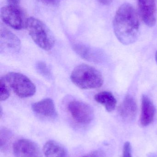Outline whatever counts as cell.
<instances>
[{"label": "cell", "mask_w": 157, "mask_h": 157, "mask_svg": "<svg viewBox=\"0 0 157 157\" xmlns=\"http://www.w3.org/2000/svg\"><path fill=\"white\" fill-rule=\"evenodd\" d=\"M137 1L139 13L144 23L148 26H154L156 21V8L155 0Z\"/></svg>", "instance_id": "obj_8"}, {"label": "cell", "mask_w": 157, "mask_h": 157, "mask_svg": "<svg viewBox=\"0 0 157 157\" xmlns=\"http://www.w3.org/2000/svg\"><path fill=\"white\" fill-rule=\"evenodd\" d=\"M0 100L3 101L7 99L10 96V92L6 85V82L4 78H1L0 83Z\"/></svg>", "instance_id": "obj_17"}, {"label": "cell", "mask_w": 157, "mask_h": 157, "mask_svg": "<svg viewBox=\"0 0 157 157\" xmlns=\"http://www.w3.org/2000/svg\"><path fill=\"white\" fill-rule=\"evenodd\" d=\"M67 109L73 119L81 124H88L94 118V111L92 107L79 101H70L67 105Z\"/></svg>", "instance_id": "obj_6"}, {"label": "cell", "mask_w": 157, "mask_h": 157, "mask_svg": "<svg viewBox=\"0 0 157 157\" xmlns=\"http://www.w3.org/2000/svg\"><path fill=\"white\" fill-rule=\"evenodd\" d=\"M98 1L102 4L108 5L111 3L113 0H98Z\"/></svg>", "instance_id": "obj_23"}, {"label": "cell", "mask_w": 157, "mask_h": 157, "mask_svg": "<svg viewBox=\"0 0 157 157\" xmlns=\"http://www.w3.org/2000/svg\"><path fill=\"white\" fill-rule=\"evenodd\" d=\"M95 100L105 107L107 111L111 112L115 109L117 100L111 92L104 91L99 92L94 97Z\"/></svg>", "instance_id": "obj_14"}, {"label": "cell", "mask_w": 157, "mask_h": 157, "mask_svg": "<svg viewBox=\"0 0 157 157\" xmlns=\"http://www.w3.org/2000/svg\"><path fill=\"white\" fill-rule=\"evenodd\" d=\"M32 109L37 114L44 117L54 118L57 115L54 102L49 98L33 103Z\"/></svg>", "instance_id": "obj_11"}, {"label": "cell", "mask_w": 157, "mask_h": 157, "mask_svg": "<svg viewBox=\"0 0 157 157\" xmlns=\"http://www.w3.org/2000/svg\"><path fill=\"white\" fill-rule=\"evenodd\" d=\"M118 111L120 116L125 121L134 120L137 113L136 101L133 97L127 96L120 105Z\"/></svg>", "instance_id": "obj_12"}, {"label": "cell", "mask_w": 157, "mask_h": 157, "mask_svg": "<svg viewBox=\"0 0 157 157\" xmlns=\"http://www.w3.org/2000/svg\"><path fill=\"white\" fill-rule=\"evenodd\" d=\"M75 50L81 57L85 59L88 60V61L94 59L93 52L87 47L82 45H77L76 46Z\"/></svg>", "instance_id": "obj_16"}, {"label": "cell", "mask_w": 157, "mask_h": 157, "mask_svg": "<svg viewBox=\"0 0 157 157\" xmlns=\"http://www.w3.org/2000/svg\"><path fill=\"white\" fill-rule=\"evenodd\" d=\"M72 82L82 89L98 88L103 84L101 73L92 66L85 64L78 65L71 75Z\"/></svg>", "instance_id": "obj_2"}, {"label": "cell", "mask_w": 157, "mask_h": 157, "mask_svg": "<svg viewBox=\"0 0 157 157\" xmlns=\"http://www.w3.org/2000/svg\"><path fill=\"white\" fill-rule=\"evenodd\" d=\"M81 157H104V153L101 150H95Z\"/></svg>", "instance_id": "obj_20"}, {"label": "cell", "mask_w": 157, "mask_h": 157, "mask_svg": "<svg viewBox=\"0 0 157 157\" xmlns=\"http://www.w3.org/2000/svg\"><path fill=\"white\" fill-rule=\"evenodd\" d=\"M155 58H156V62L157 63V51L156 53Z\"/></svg>", "instance_id": "obj_24"}, {"label": "cell", "mask_w": 157, "mask_h": 157, "mask_svg": "<svg viewBox=\"0 0 157 157\" xmlns=\"http://www.w3.org/2000/svg\"><path fill=\"white\" fill-rule=\"evenodd\" d=\"M1 49H8L11 52H18L21 43L18 38L7 29L1 27Z\"/></svg>", "instance_id": "obj_9"}, {"label": "cell", "mask_w": 157, "mask_h": 157, "mask_svg": "<svg viewBox=\"0 0 157 157\" xmlns=\"http://www.w3.org/2000/svg\"><path fill=\"white\" fill-rule=\"evenodd\" d=\"M1 17L4 23L17 30L26 28L29 18L19 6L8 5L1 8Z\"/></svg>", "instance_id": "obj_5"}, {"label": "cell", "mask_w": 157, "mask_h": 157, "mask_svg": "<svg viewBox=\"0 0 157 157\" xmlns=\"http://www.w3.org/2000/svg\"><path fill=\"white\" fill-rule=\"evenodd\" d=\"M139 18L133 6L129 3L123 4L116 12L113 21L115 36L124 45L134 43L139 32Z\"/></svg>", "instance_id": "obj_1"}, {"label": "cell", "mask_w": 157, "mask_h": 157, "mask_svg": "<svg viewBox=\"0 0 157 157\" xmlns=\"http://www.w3.org/2000/svg\"><path fill=\"white\" fill-rule=\"evenodd\" d=\"M7 5H8L14 6H19L20 0H6Z\"/></svg>", "instance_id": "obj_22"}, {"label": "cell", "mask_w": 157, "mask_h": 157, "mask_svg": "<svg viewBox=\"0 0 157 157\" xmlns=\"http://www.w3.org/2000/svg\"><path fill=\"white\" fill-rule=\"evenodd\" d=\"M37 68L39 71L42 74L45 75H49V71L47 65L42 62H39L37 64Z\"/></svg>", "instance_id": "obj_19"}, {"label": "cell", "mask_w": 157, "mask_h": 157, "mask_svg": "<svg viewBox=\"0 0 157 157\" xmlns=\"http://www.w3.org/2000/svg\"><path fill=\"white\" fill-rule=\"evenodd\" d=\"M26 29L31 39L40 48L46 51L53 48L55 43L54 36L43 21L36 17H29Z\"/></svg>", "instance_id": "obj_3"}, {"label": "cell", "mask_w": 157, "mask_h": 157, "mask_svg": "<svg viewBox=\"0 0 157 157\" xmlns=\"http://www.w3.org/2000/svg\"><path fill=\"white\" fill-rule=\"evenodd\" d=\"M156 109L152 101L146 95H143L140 115V124L143 126H148L154 121Z\"/></svg>", "instance_id": "obj_10"}, {"label": "cell", "mask_w": 157, "mask_h": 157, "mask_svg": "<svg viewBox=\"0 0 157 157\" xmlns=\"http://www.w3.org/2000/svg\"><path fill=\"white\" fill-rule=\"evenodd\" d=\"M12 138V133L7 128L3 127L0 130V149L5 153L9 149Z\"/></svg>", "instance_id": "obj_15"}, {"label": "cell", "mask_w": 157, "mask_h": 157, "mask_svg": "<svg viewBox=\"0 0 157 157\" xmlns=\"http://www.w3.org/2000/svg\"><path fill=\"white\" fill-rule=\"evenodd\" d=\"M123 157H133L132 155L131 146L129 142H126L124 144Z\"/></svg>", "instance_id": "obj_18"}, {"label": "cell", "mask_w": 157, "mask_h": 157, "mask_svg": "<svg viewBox=\"0 0 157 157\" xmlns=\"http://www.w3.org/2000/svg\"><path fill=\"white\" fill-rule=\"evenodd\" d=\"M39 1L48 5L54 6L59 4L62 0H39Z\"/></svg>", "instance_id": "obj_21"}, {"label": "cell", "mask_w": 157, "mask_h": 157, "mask_svg": "<svg viewBox=\"0 0 157 157\" xmlns=\"http://www.w3.org/2000/svg\"><path fill=\"white\" fill-rule=\"evenodd\" d=\"M4 78L14 92L20 98H29L36 93V86L34 83L22 74L9 72Z\"/></svg>", "instance_id": "obj_4"}, {"label": "cell", "mask_w": 157, "mask_h": 157, "mask_svg": "<svg viewBox=\"0 0 157 157\" xmlns=\"http://www.w3.org/2000/svg\"><path fill=\"white\" fill-rule=\"evenodd\" d=\"M43 152L45 157H69L66 149L61 144L53 140L45 144Z\"/></svg>", "instance_id": "obj_13"}, {"label": "cell", "mask_w": 157, "mask_h": 157, "mask_svg": "<svg viewBox=\"0 0 157 157\" xmlns=\"http://www.w3.org/2000/svg\"><path fill=\"white\" fill-rule=\"evenodd\" d=\"M13 152L15 157H42L39 147L28 139L16 141L13 145Z\"/></svg>", "instance_id": "obj_7"}]
</instances>
